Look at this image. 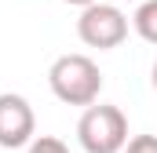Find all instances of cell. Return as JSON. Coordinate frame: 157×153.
<instances>
[{
    "mask_svg": "<svg viewBox=\"0 0 157 153\" xmlns=\"http://www.w3.org/2000/svg\"><path fill=\"white\" fill-rule=\"evenodd\" d=\"M150 80H154V88H157V62H154V73H150Z\"/></svg>",
    "mask_w": 157,
    "mask_h": 153,
    "instance_id": "obj_9",
    "label": "cell"
},
{
    "mask_svg": "<svg viewBox=\"0 0 157 153\" xmlns=\"http://www.w3.org/2000/svg\"><path fill=\"white\" fill-rule=\"evenodd\" d=\"M48 84L59 102L66 106H91L99 102L102 91V73L88 55H59L48 69Z\"/></svg>",
    "mask_w": 157,
    "mask_h": 153,
    "instance_id": "obj_1",
    "label": "cell"
},
{
    "mask_svg": "<svg viewBox=\"0 0 157 153\" xmlns=\"http://www.w3.org/2000/svg\"><path fill=\"white\" fill-rule=\"evenodd\" d=\"M66 4H73V7H88V4H95V0H66Z\"/></svg>",
    "mask_w": 157,
    "mask_h": 153,
    "instance_id": "obj_8",
    "label": "cell"
},
{
    "mask_svg": "<svg viewBox=\"0 0 157 153\" xmlns=\"http://www.w3.org/2000/svg\"><path fill=\"white\" fill-rule=\"evenodd\" d=\"M33 131H37V117L33 106L22 99V95H0V146L4 150H18V146H29L33 142Z\"/></svg>",
    "mask_w": 157,
    "mask_h": 153,
    "instance_id": "obj_4",
    "label": "cell"
},
{
    "mask_svg": "<svg viewBox=\"0 0 157 153\" xmlns=\"http://www.w3.org/2000/svg\"><path fill=\"white\" fill-rule=\"evenodd\" d=\"M132 26L146 44H157V0H139V7L132 15Z\"/></svg>",
    "mask_w": 157,
    "mask_h": 153,
    "instance_id": "obj_5",
    "label": "cell"
},
{
    "mask_svg": "<svg viewBox=\"0 0 157 153\" xmlns=\"http://www.w3.org/2000/svg\"><path fill=\"white\" fill-rule=\"evenodd\" d=\"M29 153H70V150H66L62 139H55V135H40V139L29 142Z\"/></svg>",
    "mask_w": 157,
    "mask_h": 153,
    "instance_id": "obj_6",
    "label": "cell"
},
{
    "mask_svg": "<svg viewBox=\"0 0 157 153\" xmlns=\"http://www.w3.org/2000/svg\"><path fill=\"white\" fill-rule=\"evenodd\" d=\"M77 142L84 153H121L128 146V117L117 106H88L77 120Z\"/></svg>",
    "mask_w": 157,
    "mask_h": 153,
    "instance_id": "obj_2",
    "label": "cell"
},
{
    "mask_svg": "<svg viewBox=\"0 0 157 153\" xmlns=\"http://www.w3.org/2000/svg\"><path fill=\"white\" fill-rule=\"evenodd\" d=\"M77 37L88 44V47H99V51H110V47H121L124 37H128V15L113 7V4H88L80 7L77 18Z\"/></svg>",
    "mask_w": 157,
    "mask_h": 153,
    "instance_id": "obj_3",
    "label": "cell"
},
{
    "mask_svg": "<svg viewBox=\"0 0 157 153\" xmlns=\"http://www.w3.org/2000/svg\"><path fill=\"white\" fill-rule=\"evenodd\" d=\"M128 4H132V0H128Z\"/></svg>",
    "mask_w": 157,
    "mask_h": 153,
    "instance_id": "obj_10",
    "label": "cell"
},
{
    "mask_svg": "<svg viewBox=\"0 0 157 153\" xmlns=\"http://www.w3.org/2000/svg\"><path fill=\"white\" fill-rule=\"evenodd\" d=\"M121 153H157V135H135Z\"/></svg>",
    "mask_w": 157,
    "mask_h": 153,
    "instance_id": "obj_7",
    "label": "cell"
}]
</instances>
